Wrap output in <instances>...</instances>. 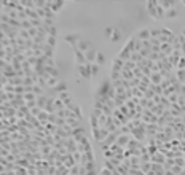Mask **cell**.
Instances as JSON below:
<instances>
[{
  "instance_id": "obj_1",
  "label": "cell",
  "mask_w": 185,
  "mask_h": 175,
  "mask_svg": "<svg viewBox=\"0 0 185 175\" xmlns=\"http://www.w3.org/2000/svg\"><path fill=\"white\" fill-rule=\"evenodd\" d=\"M77 72L80 73V77L83 80H89L93 77V72H91V64H85V65H77L75 67Z\"/></svg>"
},
{
  "instance_id": "obj_2",
  "label": "cell",
  "mask_w": 185,
  "mask_h": 175,
  "mask_svg": "<svg viewBox=\"0 0 185 175\" xmlns=\"http://www.w3.org/2000/svg\"><path fill=\"white\" fill-rule=\"evenodd\" d=\"M62 38H64V40H65L67 43H69V45H70L72 48H74V46H77V45H78V43H80V42L83 40L81 33H65V35H64Z\"/></svg>"
},
{
  "instance_id": "obj_3",
  "label": "cell",
  "mask_w": 185,
  "mask_h": 175,
  "mask_svg": "<svg viewBox=\"0 0 185 175\" xmlns=\"http://www.w3.org/2000/svg\"><path fill=\"white\" fill-rule=\"evenodd\" d=\"M72 49H74V58H75L77 65H85V64H88V61H86V56H85V53H81V51H80V49H78L77 46H74Z\"/></svg>"
},
{
  "instance_id": "obj_4",
  "label": "cell",
  "mask_w": 185,
  "mask_h": 175,
  "mask_svg": "<svg viewBox=\"0 0 185 175\" xmlns=\"http://www.w3.org/2000/svg\"><path fill=\"white\" fill-rule=\"evenodd\" d=\"M145 5H147V11H148V14L152 16L153 19L158 21V5H156V2H147Z\"/></svg>"
},
{
  "instance_id": "obj_5",
  "label": "cell",
  "mask_w": 185,
  "mask_h": 175,
  "mask_svg": "<svg viewBox=\"0 0 185 175\" xmlns=\"http://www.w3.org/2000/svg\"><path fill=\"white\" fill-rule=\"evenodd\" d=\"M134 37L137 38V40H141V42H148L150 38H152V35H150V29H142V30H139L134 33Z\"/></svg>"
},
{
  "instance_id": "obj_6",
  "label": "cell",
  "mask_w": 185,
  "mask_h": 175,
  "mask_svg": "<svg viewBox=\"0 0 185 175\" xmlns=\"http://www.w3.org/2000/svg\"><path fill=\"white\" fill-rule=\"evenodd\" d=\"M97 49L96 48H91L89 51H86L85 53V56H86V61H88V64H96V59H97Z\"/></svg>"
},
{
  "instance_id": "obj_7",
  "label": "cell",
  "mask_w": 185,
  "mask_h": 175,
  "mask_svg": "<svg viewBox=\"0 0 185 175\" xmlns=\"http://www.w3.org/2000/svg\"><path fill=\"white\" fill-rule=\"evenodd\" d=\"M129 142H131V137H129V135H125V134H120L118 139H116V145L121 146V148H125V146L128 148Z\"/></svg>"
},
{
  "instance_id": "obj_8",
  "label": "cell",
  "mask_w": 185,
  "mask_h": 175,
  "mask_svg": "<svg viewBox=\"0 0 185 175\" xmlns=\"http://www.w3.org/2000/svg\"><path fill=\"white\" fill-rule=\"evenodd\" d=\"M77 48L80 49L81 53H86V51H89V49H91L93 46H91V42H89V40H85V38H83V40L77 45Z\"/></svg>"
},
{
  "instance_id": "obj_9",
  "label": "cell",
  "mask_w": 185,
  "mask_h": 175,
  "mask_svg": "<svg viewBox=\"0 0 185 175\" xmlns=\"http://www.w3.org/2000/svg\"><path fill=\"white\" fill-rule=\"evenodd\" d=\"M64 5H65L64 2H46V8H49L53 13H56V11H59Z\"/></svg>"
},
{
  "instance_id": "obj_10",
  "label": "cell",
  "mask_w": 185,
  "mask_h": 175,
  "mask_svg": "<svg viewBox=\"0 0 185 175\" xmlns=\"http://www.w3.org/2000/svg\"><path fill=\"white\" fill-rule=\"evenodd\" d=\"M150 80H152V84H156V86H160V84L164 81V78H163V75H161L160 72H156V73H152Z\"/></svg>"
},
{
  "instance_id": "obj_11",
  "label": "cell",
  "mask_w": 185,
  "mask_h": 175,
  "mask_svg": "<svg viewBox=\"0 0 185 175\" xmlns=\"http://www.w3.org/2000/svg\"><path fill=\"white\" fill-rule=\"evenodd\" d=\"M152 162H156V164H164L166 159H164V156L161 153H156V155L152 156Z\"/></svg>"
},
{
  "instance_id": "obj_12",
  "label": "cell",
  "mask_w": 185,
  "mask_h": 175,
  "mask_svg": "<svg viewBox=\"0 0 185 175\" xmlns=\"http://www.w3.org/2000/svg\"><path fill=\"white\" fill-rule=\"evenodd\" d=\"M120 38H121V33L116 29H113V32H112V35H110V42H118Z\"/></svg>"
},
{
  "instance_id": "obj_13",
  "label": "cell",
  "mask_w": 185,
  "mask_h": 175,
  "mask_svg": "<svg viewBox=\"0 0 185 175\" xmlns=\"http://www.w3.org/2000/svg\"><path fill=\"white\" fill-rule=\"evenodd\" d=\"M96 64H97V65H104V64H105V54H104V53H97Z\"/></svg>"
},
{
  "instance_id": "obj_14",
  "label": "cell",
  "mask_w": 185,
  "mask_h": 175,
  "mask_svg": "<svg viewBox=\"0 0 185 175\" xmlns=\"http://www.w3.org/2000/svg\"><path fill=\"white\" fill-rule=\"evenodd\" d=\"M166 18H167V19H171V18H177V10H176V8L167 10V11H166Z\"/></svg>"
},
{
  "instance_id": "obj_15",
  "label": "cell",
  "mask_w": 185,
  "mask_h": 175,
  "mask_svg": "<svg viewBox=\"0 0 185 175\" xmlns=\"http://www.w3.org/2000/svg\"><path fill=\"white\" fill-rule=\"evenodd\" d=\"M91 72H93V77L99 75V72H100V65H97V64H91Z\"/></svg>"
},
{
  "instance_id": "obj_16",
  "label": "cell",
  "mask_w": 185,
  "mask_h": 175,
  "mask_svg": "<svg viewBox=\"0 0 185 175\" xmlns=\"http://www.w3.org/2000/svg\"><path fill=\"white\" fill-rule=\"evenodd\" d=\"M99 175H113V172H112V170H109V169H102Z\"/></svg>"
},
{
  "instance_id": "obj_17",
  "label": "cell",
  "mask_w": 185,
  "mask_h": 175,
  "mask_svg": "<svg viewBox=\"0 0 185 175\" xmlns=\"http://www.w3.org/2000/svg\"><path fill=\"white\" fill-rule=\"evenodd\" d=\"M145 175H156V173H155V172H153V170H150V172H148V173H145Z\"/></svg>"
},
{
  "instance_id": "obj_18",
  "label": "cell",
  "mask_w": 185,
  "mask_h": 175,
  "mask_svg": "<svg viewBox=\"0 0 185 175\" xmlns=\"http://www.w3.org/2000/svg\"><path fill=\"white\" fill-rule=\"evenodd\" d=\"M182 35H183V37H185V30H183V32H182Z\"/></svg>"
}]
</instances>
